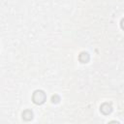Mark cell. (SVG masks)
<instances>
[{
	"label": "cell",
	"mask_w": 124,
	"mask_h": 124,
	"mask_svg": "<svg viewBox=\"0 0 124 124\" xmlns=\"http://www.w3.org/2000/svg\"><path fill=\"white\" fill-rule=\"evenodd\" d=\"M46 93L43 90H36L33 93L32 100H33V102L36 105H42V104H44L45 101H46Z\"/></svg>",
	"instance_id": "1"
},
{
	"label": "cell",
	"mask_w": 124,
	"mask_h": 124,
	"mask_svg": "<svg viewBox=\"0 0 124 124\" xmlns=\"http://www.w3.org/2000/svg\"><path fill=\"white\" fill-rule=\"evenodd\" d=\"M100 110L104 113V114H109L110 112H111V110H112V108H111V106L108 104V103H104L102 106H101V108H100Z\"/></svg>",
	"instance_id": "2"
},
{
	"label": "cell",
	"mask_w": 124,
	"mask_h": 124,
	"mask_svg": "<svg viewBox=\"0 0 124 124\" xmlns=\"http://www.w3.org/2000/svg\"><path fill=\"white\" fill-rule=\"evenodd\" d=\"M78 59H79V61H80L81 63H87V62L89 61V59H90V56H89V54H88L87 52L83 51V52H81V53L79 54Z\"/></svg>",
	"instance_id": "3"
},
{
	"label": "cell",
	"mask_w": 124,
	"mask_h": 124,
	"mask_svg": "<svg viewBox=\"0 0 124 124\" xmlns=\"http://www.w3.org/2000/svg\"><path fill=\"white\" fill-rule=\"evenodd\" d=\"M22 118L26 121H29L33 118V112L30 110V109H26L22 112Z\"/></svg>",
	"instance_id": "4"
},
{
	"label": "cell",
	"mask_w": 124,
	"mask_h": 124,
	"mask_svg": "<svg viewBox=\"0 0 124 124\" xmlns=\"http://www.w3.org/2000/svg\"><path fill=\"white\" fill-rule=\"evenodd\" d=\"M59 101H60V98H59L57 95L52 96V98H51V102H52V103H58Z\"/></svg>",
	"instance_id": "5"
}]
</instances>
